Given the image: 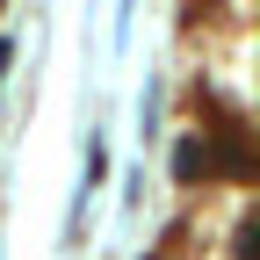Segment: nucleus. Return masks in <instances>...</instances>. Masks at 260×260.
<instances>
[{
  "label": "nucleus",
  "mask_w": 260,
  "mask_h": 260,
  "mask_svg": "<svg viewBox=\"0 0 260 260\" xmlns=\"http://www.w3.org/2000/svg\"><path fill=\"white\" fill-rule=\"evenodd\" d=\"M203 159H210V145H203V138H181V145H174V174H181V181H195V174H203Z\"/></svg>",
  "instance_id": "1"
},
{
  "label": "nucleus",
  "mask_w": 260,
  "mask_h": 260,
  "mask_svg": "<svg viewBox=\"0 0 260 260\" xmlns=\"http://www.w3.org/2000/svg\"><path fill=\"white\" fill-rule=\"evenodd\" d=\"M8 58H15V44H8V37H0V73H8Z\"/></svg>",
  "instance_id": "2"
}]
</instances>
